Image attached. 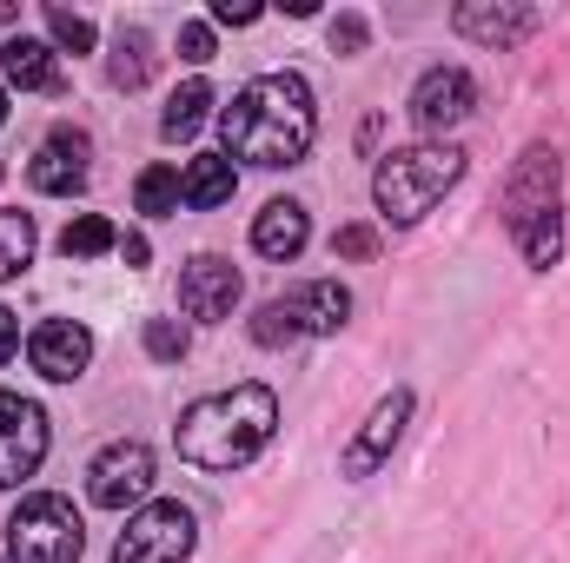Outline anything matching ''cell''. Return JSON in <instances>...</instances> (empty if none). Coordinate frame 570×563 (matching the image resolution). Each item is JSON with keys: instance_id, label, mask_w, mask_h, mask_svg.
I'll use <instances>...</instances> for the list:
<instances>
[{"instance_id": "7", "label": "cell", "mask_w": 570, "mask_h": 563, "mask_svg": "<svg viewBox=\"0 0 570 563\" xmlns=\"http://www.w3.org/2000/svg\"><path fill=\"white\" fill-rule=\"evenodd\" d=\"M87 497L100 511H140V504H153V451H146L140 437L107 444L87 464Z\"/></svg>"}, {"instance_id": "11", "label": "cell", "mask_w": 570, "mask_h": 563, "mask_svg": "<svg viewBox=\"0 0 570 563\" xmlns=\"http://www.w3.org/2000/svg\"><path fill=\"white\" fill-rule=\"evenodd\" d=\"M233 305H239V266H233V259L199 253V259L179 273V312H186V318L219 325V318H233Z\"/></svg>"}, {"instance_id": "18", "label": "cell", "mask_w": 570, "mask_h": 563, "mask_svg": "<svg viewBox=\"0 0 570 563\" xmlns=\"http://www.w3.org/2000/svg\"><path fill=\"white\" fill-rule=\"evenodd\" d=\"M233 192H239V172H233L226 152H193V159H186V172H179V206L213 213V206H226Z\"/></svg>"}, {"instance_id": "2", "label": "cell", "mask_w": 570, "mask_h": 563, "mask_svg": "<svg viewBox=\"0 0 570 563\" xmlns=\"http://www.w3.org/2000/svg\"><path fill=\"white\" fill-rule=\"evenodd\" d=\"M279 431V398L273 385H233V392H206L193 398L179 424H173V444L186 464L199 471H246Z\"/></svg>"}, {"instance_id": "13", "label": "cell", "mask_w": 570, "mask_h": 563, "mask_svg": "<svg viewBox=\"0 0 570 563\" xmlns=\"http://www.w3.org/2000/svg\"><path fill=\"white\" fill-rule=\"evenodd\" d=\"M27 358H33V372H40V378L73 385V378L94 365V332H87V325H73V318H47V325L27 338Z\"/></svg>"}, {"instance_id": "25", "label": "cell", "mask_w": 570, "mask_h": 563, "mask_svg": "<svg viewBox=\"0 0 570 563\" xmlns=\"http://www.w3.org/2000/svg\"><path fill=\"white\" fill-rule=\"evenodd\" d=\"M47 40H53V53H94V20L87 13H73V7H47Z\"/></svg>"}, {"instance_id": "33", "label": "cell", "mask_w": 570, "mask_h": 563, "mask_svg": "<svg viewBox=\"0 0 570 563\" xmlns=\"http://www.w3.org/2000/svg\"><path fill=\"white\" fill-rule=\"evenodd\" d=\"M0 127H7V87H0Z\"/></svg>"}, {"instance_id": "15", "label": "cell", "mask_w": 570, "mask_h": 563, "mask_svg": "<svg viewBox=\"0 0 570 563\" xmlns=\"http://www.w3.org/2000/svg\"><path fill=\"white\" fill-rule=\"evenodd\" d=\"M538 7H484V0H464L458 13H451V27L464 33V40H478V47H518V40H531L538 33Z\"/></svg>"}, {"instance_id": "24", "label": "cell", "mask_w": 570, "mask_h": 563, "mask_svg": "<svg viewBox=\"0 0 570 563\" xmlns=\"http://www.w3.org/2000/svg\"><path fill=\"white\" fill-rule=\"evenodd\" d=\"M134 206H140L146 219L179 213V172H173V166H146L140 179H134Z\"/></svg>"}, {"instance_id": "22", "label": "cell", "mask_w": 570, "mask_h": 563, "mask_svg": "<svg viewBox=\"0 0 570 563\" xmlns=\"http://www.w3.org/2000/svg\"><path fill=\"white\" fill-rule=\"evenodd\" d=\"M107 73H114V87H127V93H134V87H146V73H153V40H146L140 27H120Z\"/></svg>"}, {"instance_id": "23", "label": "cell", "mask_w": 570, "mask_h": 563, "mask_svg": "<svg viewBox=\"0 0 570 563\" xmlns=\"http://www.w3.org/2000/svg\"><path fill=\"white\" fill-rule=\"evenodd\" d=\"M114 246H120V233H114V219H100V213L67 219V233H60V253H67V259H100V253H114Z\"/></svg>"}, {"instance_id": "26", "label": "cell", "mask_w": 570, "mask_h": 563, "mask_svg": "<svg viewBox=\"0 0 570 563\" xmlns=\"http://www.w3.org/2000/svg\"><path fill=\"white\" fill-rule=\"evenodd\" d=\"M146 358H159V365L186 358V325H173V318H153V325H146Z\"/></svg>"}, {"instance_id": "19", "label": "cell", "mask_w": 570, "mask_h": 563, "mask_svg": "<svg viewBox=\"0 0 570 563\" xmlns=\"http://www.w3.org/2000/svg\"><path fill=\"white\" fill-rule=\"evenodd\" d=\"M206 107H213V87H206V80H186V87L166 100L159 134H166V140H193V134L206 127Z\"/></svg>"}, {"instance_id": "4", "label": "cell", "mask_w": 570, "mask_h": 563, "mask_svg": "<svg viewBox=\"0 0 570 563\" xmlns=\"http://www.w3.org/2000/svg\"><path fill=\"white\" fill-rule=\"evenodd\" d=\"M345 318H352V292L338 279H312L253 312V345L279 352V345H298V338H332Z\"/></svg>"}, {"instance_id": "9", "label": "cell", "mask_w": 570, "mask_h": 563, "mask_svg": "<svg viewBox=\"0 0 570 563\" xmlns=\"http://www.w3.org/2000/svg\"><path fill=\"white\" fill-rule=\"evenodd\" d=\"M478 113V80L464 73V67H431L419 73V87H412V120L425 127V134H451V127H464Z\"/></svg>"}, {"instance_id": "6", "label": "cell", "mask_w": 570, "mask_h": 563, "mask_svg": "<svg viewBox=\"0 0 570 563\" xmlns=\"http://www.w3.org/2000/svg\"><path fill=\"white\" fill-rule=\"evenodd\" d=\"M193 544H199V517L179 497H153L114 537V563H186Z\"/></svg>"}, {"instance_id": "17", "label": "cell", "mask_w": 570, "mask_h": 563, "mask_svg": "<svg viewBox=\"0 0 570 563\" xmlns=\"http://www.w3.org/2000/svg\"><path fill=\"white\" fill-rule=\"evenodd\" d=\"M305 239H312V219H305V206L298 199H266V213L253 219V253L259 259H298L305 253Z\"/></svg>"}, {"instance_id": "10", "label": "cell", "mask_w": 570, "mask_h": 563, "mask_svg": "<svg viewBox=\"0 0 570 563\" xmlns=\"http://www.w3.org/2000/svg\"><path fill=\"white\" fill-rule=\"evenodd\" d=\"M94 159V140L80 134V127H53L47 140H40V152L27 159V179H33V192H53V199H73L80 186H87V166Z\"/></svg>"}, {"instance_id": "31", "label": "cell", "mask_w": 570, "mask_h": 563, "mask_svg": "<svg viewBox=\"0 0 570 563\" xmlns=\"http://www.w3.org/2000/svg\"><path fill=\"white\" fill-rule=\"evenodd\" d=\"M13 345H20V318H13V312L0 305V365L13 358Z\"/></svg>"}, {"instance_id": "32", "label": "cell", "mask_w": 570, "mask_h": 563, "mask_svg": "<svg viewBox=\"0 0 570 563\" xmlns=\"http://www.w3.org/2000/svg\"><path fill=\"white\" fill-rule=\"evenodd\" d=\"M120 253H127V266H146V259H153V246H146L140 233H127V239H120Z\"/></svg>"}, {"instance_id": "8", "label": "cell", "mask_w": 570, "mask_h": 563, "mask_svg": "<svg viewBox=\"0 0 570 563\" xmlns=\"http://www.w3.org/2000/svg\"><path fill=\"white\" fill-rule=\"evenodd\" d=\"M47 457V412L20 392H0V491H20Z\"/></svg>"}, {"instance_id": "30", "label": "cell", "mask_w": 570, "mask_h": 563, "mask_svg": "<svg viewBox=\"0 0 570 563\" xmlns=\"http://www.w3.org/2000/svg\"><path fill=\"white\" fill-rule=\"evenodd\" d=\"M213 20H219V27H253L259 7H253V0H213Z\"/></svg>"}, {"instance_id": "16", "label": "cell", "mask_w": 570, "mask_h": 563, "mask_svg": "<svg viewBox=\"0 0 570 563\" xmlns=\"http://www.w3.org/2000/svg\"><path fill=\"white\" fill-rule=\"evenodd\" d=\"M0 73L20 93H60V53H53V40H33V33L0 40Z\"/></svg>"}, {"instance_id": "20", "label": "cell", "mask_w": 570, "mask_h": 563, "mask_svg": "<svg viewBox=\"0 0 570 563\" xmlns=\"http://www.w3.org/2000/svg\"><path fill=\"white\" fill-rule=\"evenodd\" d=\"M511 239H518V253L531 259V273H551V266H558V253H564V213L551 206V213H538L531 226H518Z\"/></svg>"}, {"instance_id": "21", "label": "cell", "mask_w": 570, "mask_h": 563, "mask_svg": "<svg viewBox=\"0 0 570 563\" xmlns=\"http://www.w3.org/2000/svg\"><path fill=\"white\" fill-rule=\"evenodd\" d=\"M33 246H40L33 219H27V213H0V285L20 279V273L33 266Z\"/></svg>"}, {"instance_id": "1", "label": "cell", "mask_w": 570, "mask_h": 563, "mask_svg": "<svg viewBox=\"0 0 570 563\" xmlns=\"http://www.w3.org/2000/svg\"><path fill=\"white\" fill-rule=\"evenodd\" d=\"M312 134H318V107H312V87L305 73H253L233 107L219 113V140H226V159H246V166H298L312 152Z\"/></svg>"}, {"instance_id": "12", "label": "cell", "mask_w": 570, "mask_h": 563, "mask_svg": "<svg viewBox=\"0 0 570 563\" xmlns=\"http://www.w3.org/2000/svg\"><path fill=\"white\" fill-rule=\"evenodd\" d=\"M558 179H564L558 152H551V146H531V152L518 159L511 186H504V226L518 233V226H531L538 213H551V206H558Z\"/></svg>"}, {"instance_id": "29", "label": "cell", "mask_w": 570, "mask_h": 563, "mask_svg": "<svg viewBox=\"0 0 570 563\" xmlns=\"http://www.w3.org/2000/svg\"><path fill=\"white\" fill-rule=\"evenodd\" d=\"M332 253H338V259H372V253H379V233H372V226H338Z\"/></svg>"}, {"instance_id": "27", "label": "cell", "mask_w": 570, "mask_h": 563, "mask_svg": "<svg viewBox=\"0 0 570 563\" xmlns=\"http://www.w3.org/2000/svg\"><path fill=\"white\" fill-rule=\"evenodd\" d=\"M325 40H332V53H365V40H372V27H365V13H338L332 27H325Z\"/></svg>"}, {"instance_id": "5", "label": "cell", "mask_w": 570, "mask_h": 563, "mask_svg": "<svg viewBox=\"0 0 570 563\" xmlns=\"http://www.w3.org/2000/svg\"><path fill=\"white\" fill-rule=\"evenodd\" d=\"M87 551V524L67 497L53 491H33L13 504L7 517V563H80Z\"/></svg>"}, {"instance_id": "3", "label": "cell", "mask_w": 570, "mask_h": 563, "mask_svg": "<svg viewBox=\"0 0 570 563\" xmlns=\"http://www.w3.org/2000/svg\"><path fill=\"white\" fill-rule=\"evenodd\" d=\"M464 179V146H405V152H385L379 172H372V199H379V219L385 226H419L431 206Z\"/></svg>"}, {"instance_id": "28", "label": "cell", "mask_w": 570, "mask_h": 563, "mask_svg": "<svg viewBox=\"0 0 570 563\" xmlns=\"http://www.w3.org/2000/svg\"><path fill=\"white\" fill-rule=\"evenodd\" d=\"M179 60H193V67L213 60V27H206V20H186V27H179Z\"/></svg>"}, {"instance_id": "14", "label": "cell", "mask_w": 570, "mask_h": 563, "mask_svg": "<svg viewBox=\"0 0 570 563\" xmlns=\"http://www.w3.org/2000/svg\"><path fill=\"white\" fill-rule=\"evenodd\" d=\"M405 418H412V392L399 385V392H385V398L372 405V418L358 424V437L345 444V477H372V471L392 457V444H399Z\"/></svg>"}]
</instances>
